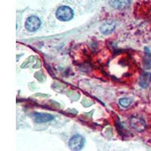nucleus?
I'll use <instances>...</instances> for the list:
<instances>
[{"label": "nucleus", "mask_w": 151, "mask_h": 151, "mask_svg": "<svg viewBox=\"0 0 151 151\" xmlns=\"http://www.w3.org/2000/svg\"><path fill=\"white\" fill-rule=\"evenodd\" d=\"M55 15L59 21L66 22L72 20L74 16V12L71 8L63 5L57 9Z\"/></svg>", "instance_id": "1"}, {"label": "nucleus", "mask_w": 151, "mask_h": 151, "mask_svg": "<svg viewBox=\"0 0 151 151\" xmlns=\"http://www.w3.org/2000/svg\"><path fill=\"white\" fill-rule=\"evenodd\" d=\"M85 140L84 137L82 135H74L69 140L68 146L69 148L72 150H80L83 149L85 145Z\"/></svg>", "instance_id": "2"}, {"label": "nucleus", "mask_w": 151, "mask_h": 151, "mask_svg": "<svg viewBox=\"0 0 151 151\" xmlns=\"http://www.w3.org/2000/svg\"><path fill=\"white\" fill-rule=\"evenodd\" d=\"M41 26V21L37 16H29L26 20L25 22V27L29 32H35L40 29Z\"/></svg>", "instance_id": "3"}, {"label": "nucleus", "mask_w": 151, "mask_h": 151, "mask_svg": "<svg viewBox=\"0 0 151 151\" xmlns=\"http://www.w3.org/2000/svg\"><path fill=\"white\" fill-rule=\"evenodd\" d=\"M130 125L137 132H143L146 128V122L139 117H132L130 119Z\"/></svg>", "instance_id": "4"}, {"label": "nucleus", "mask_w": 151, "mask_h": 151, "mask_svg": "<svg viewBox=\"0 0 151 151\" xmlns=\"http://www.w3.org/2000/svg\"><path fill=\"white\" fill-rule=\"evenodd\" d=\"M33 119L37 123H45L53 120L55 117L51 114L45 113H33Z\"/></svg>", "instance_id": "5"}, {"label": "nucleus", "mask_w": 151, "mask_h": 151, "mask_svg": "<svg viewBox=\"0 0 151 151\" xmlns=\"http://www.w3.org/2000/svg\"><path fill=\"white\" fill-rule=\"evenodd\" d=\"M116 28V24L113 21H106L100 27L101 33L104 35H107L113 32Z\"/></svg>", "instance_id": "6"}, {"label": "nucleus", "mask_w": 151, "mask_h": 151, "mask_svg": "<svg viewBox=\"0 0 151 151\" xmlns=\"http://www.w3.org/2000/svg\"><path fill=\"white\" fill-rule=\"evenodd\" d=\"M151 83V73L144 72L141 74L139 79V86L143 88L148 87Z\"/></svg>", "instance_id": "7"}, {"label": "nucleus", "mask_w": 151, "mask_h": 151, "mask_svg": "<svg viewBox=\"0 0 151 151\" xmlns=\"http://www.w3.org/2000/svg\"><path fill=\"white\" fill-rule=\"evenodd\" d=\"M110 5L114 9H124L129 5V0H111Z\"/></svg>", "instance_id": "8"}, {"label": "nucleus", "mask_w": 151, "mask_h": 151, "mask_svg": "<svg viewBox=\"0 0 151 151\" xmlns=\"http://www.w3.org/2000/svg\"><path fill=\"white\" fill-rule=\"evenodd\" d=\"M144 66L146 70H150L151 68V52L147 47L144 48Z\"/></svg>", "instance_id": "9"}, {"label": "nucleus", "mask_w": 151, "mask_h": 151, "mask_svg": "<svg viewBox=\"0 0 151 151\" xmlns=\"http://www.w3.org/2000/svg\"><path fill=\"white\" fill-rule=\"evenodd\" d=\"M132 101L130 98H122L119 100V104L120 106H122V107H128L131 105Z\"/></svg>", "instance_id": "10"}]
</instances>
